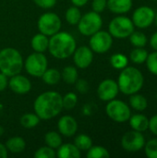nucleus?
<instances>
[{"instance_id":"393cba45","label":"nucleus","mask_w":157,"mask_h":158,"mask_svg":"<svg viewBox=\"0 0 157 158\" xmlns=\"http://www.w3.org/2000/svg\"><path fill=\"white\" fill-rule=\"evenodd\" d=\"M40 118L35 113H26L19 119L20 125L25 129H32L40 122Z\"/></svg>"},{"instance_id":"6ab92c4d","label":"nucleus","mask_w":157,"mask_h":158,"mask_svg":"<svg viewBox=\"0 0 157 158\" xmlns=\"http://www.w3.org/2000/svg\"><path fill=\"white\" fill-rule=\"evenodd\" d=\"M129 122L132 130L140 132H143L147 131L149 127V118L143 114L131 115L129 119Z\"/></svg>"},{"instance_id":"c756f323","label":"nucleus","mask_w":157,"mask_h":158,"mask_svg":"<svg viewBox=\"0 0 157 158\" xmlns=\"http://www.w3.org/2000/svg\"><path fill=\"white\" fill-rule=\"evenodd\" d=\"M74 144L81 152L87 151L93 146V140L87 134H79L74 140Z\"/></svg>"},{"instance_id":"b1692460","label":"nucleus","mask_w":157,"mask_h":158,"mask_svg":"<svg viewBox=\"0 0 157 158\" xmlns=\"http://www.w3.org/2000/svg\"><path fill=\"white\" fill-rule=\"evenodd\" d=\"M61 79L68 84H74L79 79V72L73 66H67L61 72Z\"/></svg>"},{"instance_id":"58836bf2","label":"nucleus","mask_w":157,"mask_h":158,"mask_svg":"<svg viewBox=\"0 0 157 158\" xmlns=\"http://www.w3.org/2000/svg\"><path fill=\"white\" fill-rule=\"evenodd\" d=\"M33 1L35 5L40 6L41 8L48 9V8H52L53 6H55L57 0H33Z\"/></svg>"},{"instance_id":"dca6fc26","label":"nucleus","mask_w":157,"mask_h":158,"mask_svg":"<svg viewBox=\"0 0 157 158\" xmlns=\"http://www.w3.org/2000/svg\"><path fill=\"white\" fill-rule=\"evenodd\" d=\"M58 132L65 137H72L78 131V123L76 119L68 115L61 117L57 122Z\"/></svg>"},{"instance_id":"4468645a","label":"nucleus","mask_w":157,"mask_h":158,"mask_svg":"<svg viewBox=\"0 0 157 158\" xmlns=\"http://www.w3.org/2000/svg\"><path fill=\"white\" fill-rule=\"evenodd\" d=\"M72 56L75 66L81 69H87L93 60V52L86 45L77 47Z\"/></svg>"},{"instance_id":"a211bd4d","label":"nucleus","mask_w":157,"mask_h":158,"mask_svg":"<svg viewBox=\"0 0 157 158\" xmlns=\"http://www.w3.org/2000/svg\"><path fill=\"white\" fill-rule=\"evenodd\" d=\"M81 156V151L74 143H62L56 151L58 158H80Z\"/></svg>"},{"instance_id":"aec40b11","label":"nucleus","mask_w":157,"mask_h":158,"mask_svg":"<svg viewBox=\"0 0 157 158\" xmlns=\"http://www.w3.org/2000/svg\"><path fill=\"white\" fill-rule=\"evenodd\" d=\"M31 45L34 52L43 53L48 50L49 45V38L43 33H37L35 34L31 40Z\"/></svg>"},{"instance_id":"20e7f679","label":"nucleus","mask_w":157,"mask_h":158,"mask_svg":"<svg viewBox=\"0 0 157 158\" xmlns=\"http://www.w3.org/2000/svg\"><path fill=\"white\" fill-rule=\"evenodd\" d=\"M24 62L20 53L13 47H6L0 51V72L7 77L19 74Z\"/></svg>"},{"instance_id":"cd10ccee","label":"nucleus","mask_w":157,"mask_h":158,"mask_svg":"<svg viewBox=\"0 0 157 158\" xmlns=\"http://www.w3.org/2000/svg\"><path fill=\"white\" fill-rule=\"evenodd\" d=\"M148 56V52L143 48V47H136L134 48L130 55V60L134 64H143L146 61V58Z\"/></svg>"},{"instance_id":"6e6552de","label":"nucleus","mask_w":157,"mask_h":158,"mask_svg":"<svg viewBox=\"0 0 157 158\" xmlns=\"http://www.w3.org/2000/svg\"><path fill=\"white\" fill-rule=\"evenodd\" d=\"M48 61L43 53L34 52L28 56L24 61V68L27 73L32 77H42L43 72L47 69Z\"/></svg>"},{"instance_id":"f03ea898","label":"nucleus","mask_w":157,"mask_h":158,"mask_svg":"<svg viewBox=\"0 0 157 158\" xmlns=\"http://www.w3.org/2000/svg\"><path fill=\"white\" fill-rule=\"evenodd\" d=\"M77 48L75 38L67 31H58L49 39L48 51L57 59H66L71 56Z\"/></svg>"},{"instance_id":"9d476101","label":"nucleus","mask_w":157,"mask_h":158,"mask_svg":"<svg viewBox=\"0 0 157 158\" xmlns=\"http://www.w3.org/2000/svg\"><path fill=\"white\" fill-rule=\"evenodd\" d=\"M90 37L89 44L93 52L97 54H104L109 51L112 47L113 37L108 31L100 30Z\"/></svg>"},{"instance_id":"4be33fe9","label":"nucleus","mask_w":157,"mask_h":158,"mask_svg":"<svg viewBox=\"0 0 157 158\" xmlns=\"http://www.w3.org/2000/svg\"><path fill=\"white\" fill-rule=\"evenodd\" d=\"M130 96V97L129 103H130V106L131 108H133L134 110L139 111V112L144 111L147 108L148 101L145 96H143V94H140L138 93L133 94Z\"/></svg>"},{"instance_id":"e433bc0d","label":"nucleus","mask_w":157,"mask_h":158,"mask_svg":"<svg viewBox=\"0 0 157 158\" xmlns=\"http://www.w3.org/2000/svg\"><path fill=\"white\" fill-rule=\"evenodd\" d=\"M107 7V0H93L92 8L93 11L102 13Z\"/></svg>"},{"instance_id":"a19ab883","label":"nucleus","mask_w":157,"mask_h":158,"mask_svg":"<svg viewBox=\"0 0 157 158\" xmlns=\"http://www.w3.org/2000/svg\"><path fill=\"white\" fill-rule=\"evenodd\" d=\"M7 85H8L7 76L0 72V92H3L7 87Z\"/></svg>"},{"instance_id":"9b49d317","label":"nucleus","mask_w":157,"mask_h":158,"mask_svg":"<svg viewBox=\"0 0 157 158\" xmlns=\"http://www.w3.org/2000/svg\"><path fill=\"white\" fill-rule=\"evenodd\" d=\"M155 12L148 6H142L136 8L132 14L131 20L135 27L139 29H147L155 22Z\"/></svg>"},{"instance_id":"7c9ffc66","label":"nucleus","mask_w":157,"mask_h":158,"mask_svg":"<svg viewBox=\"0 0 157 158\" xmlns=\"http://www.w3.org/2000/svg\"><path fill=\"white\" fill-rule=\"evenodd\" d=\"M86 156L88 158H108L110 154L106 148L100 145H95L87 150Z\"/></svg>"},{"instance_id":"49530a36","label":"nucleus","mask_w":157,"mask_h":158,"mask_svg":"<svg viewBox=\"0 0 157 158\" xmlns=\"http://www.w3.org/2000/svg\"><path fill=\"white\" fill-rule=\"evenodd\" d=\"M155 24H156V26H157V13H155Z\"/></svg>"},{"instance_id":"39448f33","label":"nucleus","mask_w":157,"mask_h":158,"mask_svg":"<svg viewBox=\"0 0 157 158\" xmlns=\"http://www.w3.org/2000/svg\"><path fill=\"white\" fill-rule=\"evenodd\" d=\"M134 24L131 19L126 16H118L114 18L108 25V32L112 37L118 39L128 38L134 31Z\"/></svg>"},{"instance_id":"ddd939ff","label":"nucleus","mask_w":157,"mask_h":158,"mask_svg":"<svg viewBox=\"0 0 157 158\" xmlns=\"http://www.w3.org/2000/svg\"><path fill=\"white\" fill-rule=\"evenodd\" d=\"M119 93L118 82L112 79H106L100 82L97 88V95L100 100L108 102L115 99Z\"/></svg>"},{"instance_id":"473e14b6","label":"nucleus","mask_w":157,"mask_h":158,"mask_svg":"<svg viewBox=\"0 0 157 158\" xmlns=\"http://www.w3.org/2000/svg\"><path fill=\"white\" fill-rule=\"evenodd\" d=\"M78 103V96L75 93H68L62 96L63 108L67 110L73 109Z\"/></svg>"},{"instance_id":"f3484780","label":"nucleus","mask_w":157,"mask_h":158,"mask_svg":"<svg viewBox=\"0 0 157 158\" xmlns=\"http://www.w3.org/2000/svg\"><path fill=\"white\" fill-rule=\"evenodd\" d=\"M132 7V0H107V8L115 14L128 13Z\"/></svg>"},{"instance_id":"f8f14e48","label":"nucleus","mask_w":157,"mask_h":158,"mask_svg":"<svg viewBox=\"0 0 157 158\" xmlns=\"http://www.w3.org/2000/svg\"><path fill=\"white\" fill-rule=\"evenodd\" d=\"M145 139L142 132L137 131H130L121 138L122 148L130 153H136L144 147Z\"/></svg>"},{"instance_id":"79ce46f5","label":"nucleus","mask_w":157,"mask_h":158,"mask_svg":"<svg viewBox=\"0 0 157 158\" xmlns=\"http://www.w3.org/2000/svg\"><path fill=\"white\" fill-rule=\"evenodd\" d=\"M150 45L155 51H157V31H155L151 36V38H150Z\"/></svg>"},{"instance_id":"bb28decb","label":"nucleus","mask_w":157,"mask_h":158,"mask_svg":"<svg viewBox=\"0 0 157 158\" xmlns=\"http://www.w3.org/2000/svg\"><path fill=\"white\" fill-rule=\"evenodd\" d=\"M81 18V12L80 8L76 6H70L67 9L65 14V19L67 22L70 25H77Z\"/></svg>"},{"instance_id":"37998d69","label":"nucleus","mask_w":157,"mask_h":158,"mask_svg":"<svg viewBox=\"0 0 157 158\" xmlns=\"http://www.w3.org/2000/svg\"><path fill=\"white\" fill-rule=\"evenodd\" d=\"M70 1L73 4V6H76L78 7L83 6H85L89 2V0H70Z\"/></svg>"},{"instance_id":"7ed1b4c3","label":"nucleus","mask_w":157,"mask_h":158,"mask_svg":"<svg viewBox=\"0 0 157 158\" xmlns=\"http://www.w3.org/2000/svg\"><path fill=\"white\" fill-rule=\"evenodd\" d=\"M117 82L119 92L126 95H131L142 90L144 84V77L137 68L127 66L121 69Z\"/></svg>"},{"instance_id":"412c9836","label":"nucleus","mask_w":157,"mask_h":158,"mask_svg":"<svg viewBox=\"0 0 157 158\" xmlns=\"http://www.w3.org/2000/svg\"><path fill=\"white\" fill-rule=\"evenodd\" d=\"M6 147L7 151L12 154H19L22 153L26 148L25 140L19 136H14L9 138L6 143Z\"/></svg>"},{"instance_id":"c9c22d12","label":"nucleus","mask_w":157,"mask_h":158,"mask_svg":"<svg viewBox=\"0 0 157 158\" xmlns=\"http://www.w3.org/2000/svg\"><path fill=\"white\" fill-rule=\"evenodd\" d=\"M145 63L148 70L153 75L157 76V51H154L151 54H148Z\"/></svg>"},{"instance_id":"f257e3e1","label":"nucleus","mask_w":157,"mask_h":158,"mask_svg":"<svg viewBox=\"0 0 157 158\" xmlns=\"http://www.w3.org/2000/svg\"><path fill=\"white\" fill-rule=\"evenodd\" d=\"M33 109L40 119H51L60 114L63 109L62 95L55 91L44 92L35 99Z\"/></svg>"},{"instance_id":"72a5a7b5","label":"nucleus","mask_w":157,"mask_h":158,"mask_svg":"<svg viewBox=\"0 0 157 158\" xmlns=\"http://www.w3.org/2000/svg\"><path fill=\"white\" fill-rule=\"evenodd\" d=\"M35 158H55L56 157V152L55 149L49 146H43L37 149L34 153Z\"/></svg>"},{"instance_id":"1a4fd4ad","label":"nucleus","mask_w":157,"mask_h":158,"mask_svg":"<svg viewBox=\"0 0 157 158\" xmlns=\"http://www.w3.org/2000/svg\"><path fill=\"white\" fill-rule=\"evenodd\" d=\"M62 22L57 14L53 12H45L40 16L37 21V27L41 33L46 36H52L58 32L61 29Z\"/></svg>"},{"instance_id":"4c0bfd02","label":"nucleus","mask_w":157,"mask_h":158,"mask_svg":"<svg viewBox=\"0 0 157 158\" xmlns=\"http://www.w3.org/2000/svg\"><path fill=\"white\" fill-rule=\"evenodd\" d=\"M76 86V90L82 94H85L89 91V83L86 80L84 79H78L77 81L74 83Z\"/></svg>"},{"instance_id":"de8ad7c7","label":"nucleus","mask_w":157,"mask_h":158,"mask_svg":"<svg viewBox=\"0 0 157 158\" xmlns=\"http://www.w3.org/2000/svg\"><path fill=\"white\" fill-rule=\"evenodd\" d=\"M153 1H157V0H153Z\"/></svg>"},{"instance_id":"5701e85b","label":"nucleus","mask_w":157,"mask_h":158,"mask_svg":"<svg viewBox=\"0 0 157 158\" xmlns=\"http://www.w3.org/2000/svg\"><path fill=\"white\" fill-rule=\"evenodd\" d=\"M41 78L48 85H56L61 80V73L56 69H47Z\"/></svg>"},{"instance_id":"0eeeda50","label":"nucleus","mask_w":157,"mask_h":158,"mask_svg":"<svg viewBox=\"0 0 157 158\" xmlns=\"http://www.w3.org/2000/svg\"><path fill=\"white\" fill-rule=\"evenodd\" d=\"M79 31L84 36H92L101 30L103 26V19L100 13L91 11L81 16L77 24Z\"/></svg>"},{"instance_id":"2f4dec72","label":"nucleus","mask_w":157,"mask_h":158,"mask_svg":"<svg viewBox=\"0 0 157 158\" xmlns=\"http://www.w3.org/2000/svg\"><path fill=\"white\" fill-rule=\"evenodd\" d=\"M130 42L134 47H144L147 44V36L142 31H134L130 36Z\"/></svg>"},{"instance_id":"2eb2a0df","label":"nucleus","mask_w":157,"mask_h":158,"mask_svg":"<svg viewBox=\"0 0 157 158\" xmlns=\"http://www.w3.org/2000/svg\"><path fill=\"white\" fill-rule=\"evenodd\" d=\"M8 86L10 90L17 94H26L31 90V81L27 77L20 74L10 77V80L8 81Z\"/></svg>"},{"instance_id":"f704fd0d","label":"nucleus","mask_w":157,"mask_h":158,"mask_svg":"<svg viewBox=\"0 0 157 158\" xmlns=\"http://www.w3.org/2000/svg\"><path fill=\"white\" fill-rule=\"evenodd\" d=\"M145 156L148 158H157V138L152 139L144 144Z\"/></svg>"},{"instance_id":"c85d7f7f","label":"nucleus","mask_w":157,"mask_h":158,"mask_svg":"<svg viewBox=\"0 0 157 158\" xmlns=\"http://www.w3.org/2000/svg\"><path fill=\"white\" fill-rule=\"evenodd\" d=\"M110 64L116 69H123L129 64V58L122 53H116L110 57Z\"/></svg>"},{"instance_id":"ea45409f","label":"nucleus","mask_w":157,"mask_h":158,"mask_svg":"<svg viewBox=\"0 0 157 158\" xmlns=\"http://www.w3.org/2000/svg\"><path fill=\"white\" fill-rule=\"evenodd\" d=\"M148 130H150V131L157 136V114L153 116L151 118H149V127Z\"/></svg>"},{"instance_id":"423d86ee","label":"nucleus","mask_w":157,"mask_h":158,"mask_svg":"<svg viewBox=\"0 0 157 158\" xmlns=\"http://www.w3.org/2000/svg\"><path fill=\"white\" fill-rule=\"evenodd\" d=\"M105 112L109 118L118 123H124L129 121L131 111L129 105L125 102L118 99H113L107 102L105 106Z\"/></svg>"},{"instance_id":"a878e982","label":"nucleus","mask_w":157,"mask_h":158,"mask_svg":"<svg viewBox=\"0 0 157 158\" xmlns=\"http://www.w3.org/2000/svg\"><path fill=\"white\" fill-rule=\"evenodd\" d=\"M45 144L53 149H57L62 144L61 134L56 131H48L44 135Z\"/></svg>"},{"instance_id":"c03bdc74","label":"nucleus","mask_w":157,"mask_h":158,"mask_svg":"<svg viewBox=\"0 0 157 158\" xmlns=\"http://www.w3.org/2000/svg\"><path fill=\"white\" fill-rule=\"evenodd\" d=\"M7 149L5 144L0 143V158H6L7 156Z\"/></svg>"},{"instance_id":"a18cd8bd","label":"nucleus","mask_w":157,"mask_h":158,"mask_svg":"<svg viewBox=\"0 0 157 158\" xmlns=\"http://www.w3.org/2000/svg\"><path fill=\"white\" fill-rule=\"evenodd\" d=\"M4 132H5V130H4V128L2 127V126H0V137L4 134Z\"/></svg>"}]
</instances>
